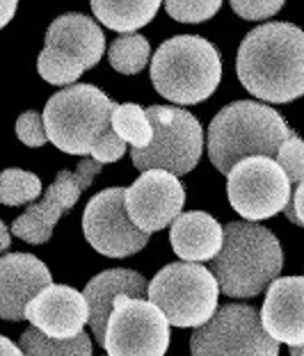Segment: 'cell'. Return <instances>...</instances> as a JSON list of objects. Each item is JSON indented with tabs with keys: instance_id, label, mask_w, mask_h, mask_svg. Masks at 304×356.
I'll use <instances>...</instances> for the list:
<instances>
[{
	"instance_id": "1",
	"label": "cell",
	"mask_w": 304,
	"mask_h": 356,
	"mask_svg": "<svg viewBox=\"0 0 304 356\" xmlns=\"http://www.w3.org/2000/svg\"><path fill=\"white\" fill-rule=\"evenodd\" d=\"M236 71L243 87L268 103L304 94V32L293 23H263L243 39Z\"/></svg>"
},
{
	"instance_id": "2",
	"label": "cell",
	"mask_w": 304,
	"mask_h": 356,
	"mask_svg": "<svg viewBox=\"0 0 304 356\" xmlns=\"http://www.w3.org/2000/svg\"><path fill=\"white\" fill-rule=\"evenodd\" d=\"M282 265V245L275 233L261 224L229 222L222 226V247L211 274L222 295L252 299L279 277Z\"/></svg>"
},
{
	"instance_id": "3",
	"label": "cell",
	"mask_w": 304,
	"mask_h": 356,
	"mask_svg": "<svg viewBox=\"0 0 304 356\" xmlns=\"http://www.w3.org/2000/svg\"><path fill=\"white\" fill-rule=\"evenodd\" d=\"M295 133L270 105L234 101L208 126V158L218 172L229 174L245 158L275 160L279 147Z\"/></svg>"
},
{
	"instance_id": "4",
	"label": "cell",
	"mask_w": 304,
	"mask_h": 356,
	"mask_svg": "<svg viewBox=\"0 0 304 356\" xmlns=\"http://www.w3.org/2000/svg\"><path fill=\"white\" fill-rule=\"evenodd\" d=\"M220 78V51L199 35L167 39L151 58V83L156 92L179 105L206 101L218 89Z\"/></svg>"
},
{
	"instance_id": "5",
	"label": "cell",
	"mask_w": 304,
	"mask_h": 356,
	"mask_svg": "<svg viewBox=\"0 0 304 356\" xmlns=\"http://www.w3.org/2000/svg\"><path fill=\"white\" fill-rule=\"evenodd\" d=\"M115 101L94 85H71L53 94L44 108L46 142L69 156H90L94 144L110 128Z\"/></svg>"
},
{
	"instance_id": "6",
	"label": "cell",
	"mask_w": 304,
	"mask_h": 356,
	"mask_svg": "<svg viewBox=\"0 0 304 356\" xmlns=\"http://www.w3.org/2000/svg\"><path fill=\"white\" fill-rule=\"evenodd\" d=\"M144 115L151 126V142L144 149H131L133 165L140 172L158 169L176 178L192 172L204 149V131L197 117L174 105H151Z\"/></svg>"
},
{
	"instance_id": "7",
	"label": "cell",
	"mask_w": 304,
	"mask_h": 356,
	"mask_svg": "<svg viewBox=\"0 0 304 356\" xmlns=\"http://www.w3.org/2000/svg\"><path fill=\"white\" fill-rule=\"evenodd\" d=\"M220 288L211 270L197 263L165 265L147 286V302L163 313L167 325L199 329L218 311Z\"/></svg>"
},
{
	"instance_id": "8",
	"label": "cell",
	"mask_w": 304,
	"mask_h": 356,
	"mask_svg": "<svg viewBox=\"0 0 304 356\" xmlns=\"http://www.w3.org/2000/svg\"><path fill=\"white\" fill-rule=\"evenodd\" d=\"M192 356H279V345L263 331L259 311L245 304H227L195 329Z\"/></svg>"
},
{
	"instance_id": "9",
	"label": "cell",
	"mask_w": 304,
	"mask_h": 356,
	"mask_svg": "<svg viewBox=\"0 0 304 356\" xmlns=\"http://www.w3.org/2000/svg\"><path fill=\"white\" fill-rule=\"evenodd\" d=\"M103 347L108 356H165L170 325L147 299L117 297L108 315Z\"/></svg>"
},
{
	"instance_id": "10",
	"label": "cell",
	"mask_w": 304,
	"mask_h": 356,
	"mask_svg": "<svg viewBox=\"0 0 304 356\" xmlns=\"http://www.w3.org/2000/svg\"><path fill=\"white\" fill-rule=\"evenodd\" d=\"M227 197L231 208L247 222H263L286 208L291 181L275 160L245 158L227 174Z\"/></svg>"
},
{
	"instance_id": "11",
	"label": "cell",
	"mask_w": 304,
	"mask_h": 356,
	"mask_svg": "<svg viewBox=\"0 0 304 356\" xmlns=\"http://www.w3.org/2000/svg\"><path fill=\"white\" fill-rule=\"evenodd\" d=\"M103 169L96 160L85 158L78 165L76 172L62 169L55 178V183L48 188L39 204H30L21 217H16L12 224V233L16 238L30 242V245H44L51 240L55 224L60 222L62 213L71 210L87 188L92 185L94 176Z\"/></svg>"
},
{
	"instance_id": "12",
	"label": "cell",
	"mask_w": 304,
	"mask_h": 356,
	"mask_svg": "<svg viewBox=\"0 0 304 356\" xmlns=\"http://www.w3.org/2000/svg\"><path fill=\"white\" fill-rule=\"evenodd\" d=\"M83 233L99 254L126 258L147 247L149 236L131 224L124 208V190L110 188L90 199L83 213Z\"/></svg>"
},
{
	"instance_id": "13",
	"label": "cell",
	"mask_w": 304,
	"mask_h": 356,
	"mask_svg": "<svg viewBox=\"0 0 304 356\" xmlns=\"http://www.w3.org/2000/svg\"><path fill=\"white\" fill-rule=\"evenodd\" d=\"M186 204V190L181 181L167 172L149 169L131 188L124 190V208L131 224L138 231L156 233L170 226L181 215Z\"/></svg>"
},
{
	"instance_id": "14",
	"label": "cell",
	"mask_w": 304,
	"mask_h": 356,
	"mask_svg": "<svg viewBox=\"0 0 304 356\" xmlns=\"http://www.w3.org/2000/svg\"><path fill=\"white\" fill-rule=\"evenodd\" d=\"M23 315L30 320L32 329L46 338L69 341L83 334L87 325V302L76 288L51 283L30 299Z\"/></svg>"
},
{
	"instance_id": "15",
	"label": "cell",
	"mask_w": 304,
	"mask_h": 356,
	"mask_svg": "<svg viewBox=\"0 0 304 356\" xmlns=\"http://www.w3.org/2000/svg\"><path fill=\"white\" fill-rule=\"evenodd\" d=\"M51 283V270L37 256L23 252L0 256V320H26L28 302Z\"/></svg>"
},
{
	"instance_id": "16",
	"label": "cell",
	"mask_w": 304,
	"mask_h": 356,
	"mask_svg": "<svg viewBox=\"0 0 304 356\" xmlns=\"http://www.w3.org/2000/svg\"><path fill=\"white\" fill-rule=\"evenodd\" d=\"M304 279L284 277L268 286L266 302L259 313L263 331L275 341L291 347L304 345Z\"/></svg>"
},
{
	"instance_id": "17",
	"label": "cell",
	"mask_w": 304,
	"mask_h": 356,
	"mask_svg": "<svg viewBox=\"0 0 304 356\" xmlns=\"http://www.w3.org/2000/svg\"><path fill=\"white\" fill-rule=\"evenodd\" d=\"M46 48L76 62L83 71L96 67L106 51L101 26L85 14H62L46 30Z\"/></svg>"
},
{
	"instance_id": "18",
	"label": "cell",
	"mask_w": 304,
	"mask_h": 356,
	"mask_svg": "<svg viewBox=\"0 0 304 356\" xmlns=\"http://www.w3.org/2000/svg\"><path fill=\"white\" fill-rule=\"evenodd\" d=\"M149 281L135 270H106L85 286V302H87V325L92 327V334L96 343L103 345L106 336L108 315L112 311L117 297H131V299H144L147 297Z\"/></svg>"
},
{
	"instance_id": "19",
	"label": "cell",
	"mask_w": 304,
	"mask_h": 356,
	"mask_svg": "<svg viewBox=\"0 0 304 356\" xmlns=\"http://www.w3.org/2000/svg\"><path fill=\"white\" fill-rule=\"evenodd\" d=\"M170 242L183 263L213 261L222 247V226L208 213L190 210L170 224Z\"/></svg>"
},
{
	"instance_id": "20",
	"label": "cell",
	"mask_w": 304,
	"mask_h": 356,
	"mask_svg": "<svg viewBox=\"0 0 304 356\" xmlns=\"http://www.w3.org/2000/svg\"><path fill=\"white\" fill-rule=\"evenodd\" d=\"M160 3L158 0H128V3H117V0H94L92 12L103 26L117 32H128L133 35L135 30L154 21L158 14Z\"/></svg>"
},
{
	"instance_id": "21",
	"label": "cell",
	"mask_w": 304,
	"mask_h": 356,
	"mask_svg": "<svg viewBox=\"0 0 304 356\" xmlns=\"http://www.w3.org/2000/svg\"><path fill=\"white\" fill-rule=\"evenodd\" d=\"M16 347L23 356H92V341L85 331L69 341H53L30 327L21 334Z\"/></svg>"
},
{
	"instance_id": "22",
	"label": "cell",
	"mask_w": 304,
	"mask_h": 356,
	"mask_svg": "<svg viewBox=\"0 0 304 356\" xmlns=\"http://www.w3.org/2000/svg\"><path fill=\"white\" fill-rule=\"evenodd\" d=\"M110 128L124 144L144 149L151 142V126L144 110L135 103H117L110 115Z\"/></svg>"
},
{
	"instance_id": "23",
	"label": "cell",
	"mask_w": 304,
	"mask_h": 356,
	"mask_svg": "<svg viewBox=\"0 0 304 356\" xmlns=\"http://www.w3.org/2000/svg\"><path fill=\"white\" fill-rule=\"evenodd\" d=\"M149 58H151V46L147 42V37L135 35V32L133 35H119L108 48L110 67L126 76L140 74L147 67Z\"/></svg>"
},
{
	"instance_id": "24",
	"label": "cell",
	"mask_w": 304,
	"mask_h": 356,
	"mask_svg": "<svg viewBox=\"0 0 304 356\" xmlns=\"http://www.w3.org/2000/svg\"><path fill=\"white\" fill-rule=\"evenodd\" d=\"M42 194L39 176L23 169H5L0 172V204L3 206H30Z\"/></svg>"
},
{
	"instance_id": "25",
	"label": "cell",
	"mask_w": 304,
	"mask_h": 356,
	"mask_svg": "<svg viewBox=\"0 0 304 356\" xmlns=\"http://www.w3.org/2000/svg\"><path fill=\"white\" fill-rule=\"evenodd\" d=\"M37 69H39V76L51 85H71L83 76V67H78L76 62H71L69 58H64V55L51 51V48H44V51L39 53Z\"/></svg>"
},
{
	"instance_id": "26",
	"label": "cell",
	"mask_w": 304,
	"mask_h": 356,
	"mask_svg": "<svg viewBox=\"0 0 304 356\" xmlns=\"http://www.w3.org/2000/svg\"><path fill=\"white\" fill-rule=\"evenodd\" d=\"M220 0H199V3H190V0H170L165 3V10L172 19L181 23H204L211 16L220 12Z\"/></svg>"
},
{
	"instance_id": "27",
	"label": "cell",
	"mask_w": 304,
	"mask_h": 356,
	"mask_svg": "<svg viewBox=\"0 0 304 356\" xmlns=\"http://www.w3.org/2000/svg\"><path fill=\"white\" fill-rule=\"evenodd\" d=\"M275 163L282 167V172L291 183H304V144L298 135L288 137V140L279 147Z\"/></svg>"
},
{
	"instance_id": "28",
	"label": "cell",
	"mask_w": 304,
	"mask_h": 356,
	"mask_svg": "<svg viewBox=\"0 0 304 356\" xmlns=\"http://www.w3.org/2000/svg\"><path fill=\"white\" fill-rule=\"evenodd\" d=\"M16 137L26 144V147H44L46 133H44V121L39 112H23L16 119Z\"/></svg>"
},
{
	"instance_id": "29",
	"label": "cell",
	"mask_w": 304,
	"mask_h": 356,
	"mask_svg": "<svg viewBox=\"0 0 304 356\" xmlns=\"http://www.w3.org/2000/svg\"><path fill=\"white\" fill-rule=\"evenodd\" d=\"M282 0H231V10L247 21L270 19L282 10Z\"/></svg>"
},
{
	"instance_id": "30",
	"label": "cell",
	"mask_w": 304,
	"mask_h": 356,
	"mask_svg": "<svg viewBox=\"0 0 304 356\" xmlns=\"http://www.w3.org/2000/svg\"><path fill=\"white\" fill-rule=\"evenodd\" d=\"M124 153H126V144L112 133V128H108V131L101 135V140L94 144L92 160H96L99 165H108V163H117Z\"/></svg>"
},
{
	"instance_id": "31",
	"label": "cell",
	"mask_w": 304,
	"mask_h": 356,
	"mask_svg": "<svg viewBox=\"0 0 304 356\" xmlns=\"http://www.w3.org/2000/svg\"><path fill=\"white\" fill-rule=\"evenodd\" d=\"M302 192H304V185L298 183L295 185V192H291V199L284 208L286 217L291 220L295 226H304V215H302Z\"/></svg>"
},
{
	"instance_id": "32",
	"label": "cell",
	"mask_w": 304,
	"mask_h": 356,
	"mask_svg": "<svg viewBox=\"0 0 304 356\" xmlns=\"http://www.w3.org/2000/svg\"><path fill=\"white\" fill-rule=\"evenodd\" d=\"M14 14H16L14 0H3V3H0V30H3L7 23L14 19Z\"/></svg>"
},
{
	"instance_id": "33",
	"label": "cell",
	"mask_w": 304,
	"mask_h": 356,
	"mask_svg": "<svg viewBox=\"0 0 304 356\" xmlns=\"http://www.w3.org/2000/svg\"><path fill=\"white\" fill-rule=\"evenodd\" d=\"M0 356H23V354H21L19 347L10 341V338L0 336Z\"/></svg>"
},
{
	"instance_id": "34",
	"label": "cell",
	"mask_w": 304,
	"mask_h": 356,
	"mask_svg": "<svg viewBox=\"0 0 304 356\" xmlns=\"http://www.w3.org/2000/svg\"><path fill=\"white\" fill-rule=\"evenodd\" d=\"M10 226H7L3 220H0V252H5L7 247H10Z\"/></svg>"
},
{
	"instance_id": "35",
	"label": "cell",
	"mask_w": 304,
	"mask_h": 356,
	"mask_svg": "<svg viewBox=\"0 0 304 356\" xmlns=\"http://www.w3.org/2000/svg\"><path fill=\"white\" fill-rule=\"evenodd\" d=\"M291 354L293 356H302V347H291Z\"/></svg>"
}]
</instances>
